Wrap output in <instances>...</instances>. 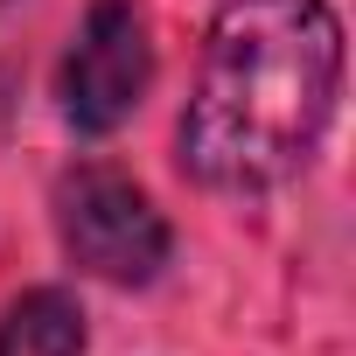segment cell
Masks as SVG:
<instances>
[{"label":"cell","instance_id":"cell-1","mask_svg":"<svg viewBox=\"0 0 356 356\" xmlns=\"http://www.w3.org/2000/svg\"><path fill=\"white\" fill-rule=\"evenodd\" d=\"M342 98V22L328 0H224L182 112V175L266 196L321 154Z\"/></svg>","mask_w":356,"mask_h":356},{"label":"cell","instance_id":"cell-3","mask_svg":"<svg viewBox=\"0 0 356 356\" xmlns=\"http://www.w3.org/2000/svg\"><path fill=\"white\" fill-rule=\"evenodd\" d=\"M147 84H154V42H147L140 8L133 0H91V15L77 22L70 56L56 70V105H63L70 133H84V140L119 133L140 112Z\"/></svg>","mask_w":356,"mask_h":356},{"label":"cell","instance_id":"cell-4","mask_svg":"<svg viewBox=\"0 0 356 356\" xmlns=\"http://www.w3.org/2000/svg\"><path fill=\"white\" fill-rule=\"evenodd\" d=\"M0 356H84V307L63 286H29L0 314Z\"/></svg>","mask_w":356,"mask_h":356},{"label":"cell","instance_id":"cell-2","mask_svg":"<svg viewBox=\"0 0 356 356\" xmlns=\"http://www.w3.org/2000/svg\"><path fill=\"white\" fill-rule=\"evenodd\" d=\"M49 217H56L63 259L105 286H154L175 252V231L154 210V196L126 168H105V161H77L56 175Z\"/></svg>","mask_w":356,"mask_h":356}]
</instances>
